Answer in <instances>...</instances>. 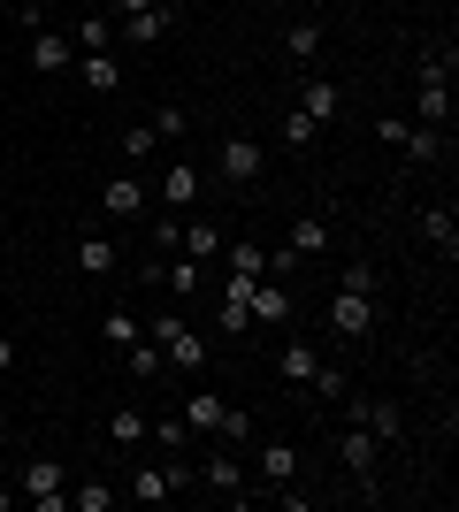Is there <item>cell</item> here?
<instances>
[{"instance_id": "1", "label": "cell", "mask_w": 459, "mask_h": 512, "mask_svg": "<svg viewBox=\"0 0 459 512\" xmlns=\"http://www.w3.org/2000/svg\"><path fill=\"white\" fill-rule=\"evenodd\" d=\"M16 497H23V505H39V512H62V505H69V467L54 459V451H39V459L23 467Z\"/></svg>"}, {"instance_id": "2", "label": "cell", "mask_w": 459, "mask_h": 512, "mask_svg": "<svg viewBox=\"0 0 459 512\" xmlns=\"http://www.w3.org/2000/svg\"><path fill=\"white\" fill-rule=\"evenodd\" d=\"M146 337L161 344V360H169V367H207V337H199L184 314H153Z\"/></svg>"}, {"instance_id": "3", "label": "cell", "mask_w": 459, "mask_h": 512, "mask_svg": "<svg viewBox=\"0 0 459 512\" xmlns=\"http://www.w3.org/2000/svg\"><path fill=\"white\" fill-rule=\"evenodd\" d=\"M375 451H383V444H375L360 421L337 436V459H345V474H352V490H360V497H383V482H375Z\"/></svg>"}, {"instance_id": "4", "label": "cell", "mask_w": 459, "mask_h": 512, "mask_svg": "<svg viewBox=\"0 0 459 512\" xmlns=\"http://www.w3.org/2000/svg\"><path fill=\"white\" fill-rule=\"evenodd\" d=\"M322 314H329V329H337L345 344H360V337L375 329V299H368V291H345V283L329 291V306H322Z\"/></svg>"}, {"instance_id": "5", "label": "cell", "mask_w": 459, "mask_h": 512, "mask_svg": "<svg viewBox=\"0 0 459 512\" xmlns=\"http://www.w3.org/2000/svg\"><path fill=\"white\" fill-rule=\"evenodd\" d=\"M215 169H222V184H261V138H222L215 146Z\"/></svg>"}, {"instance_id": "6", "label": "cell", "mask_w": 459, "mask_h": 512, "mask_svg": "<svg viewBox=\"0 0 459 512\" xmlns=\"http://www.w3.org/2000/svg\"><path fill=\"white\" fill-rule=\"evenodd\" d=\"M23 62L39 69V77H62V69L77 62V46H69V31H46V23H39V31H31V46H23Z\"/></svg>"}, {"instance_id": "7", "label": "cell", "mask_w": 459, "mask_h": 512, "mask_svg": "<svg viewBox=\"0 0 459 512\" xmlns=\"http://www.w3.org/2000/svg\"><path fill=\"white\" fill-rule=\"evenodd\" d=\"M176 31V0H153V8H131V16H123V39L131 46H161Z\"/></svg>"}, {"instance_id": "8", "label": "cell", "mask_w": 459, "mask_h": 512, "mask_svg": "<svg viewBox=\"0 0 459 512\" xmlns=\"http://www.w3.org/2000/svg\"><path fill=\"white\" fill-rule=\"evenodd\" d=\"M414 123L452 130V77H421V92H414Z\"/></svg>"}, {"instance_id": "9", "label": "cell", "mask_w": 459, "mask_h": 512, "mask_svg": "<svg viewBox=\"0 0 459 512\" xmlns=\"http://www.w3.org/2000/svg\"><path fill=\"white\" fill-rule=\"evenodd\" d=\"M100 214H108V222H138V214H146V184H138V176L100 184Z\"/></svg>"}, {"instance_id": "10", "label": "cell", "mask_w": 459, "mask_h": 512, "mask_svg": "<svg viewBox=\"0 0 459 512\" xmlns=\"http://www.w3.org/2000/svg\"><path fill=\"white\" fill-rule=\"evenodd\" d=\"M253 321H261V329H284V321H291L284 276H261V283H253Z\"/></svg>"}, {"instance_id": "11", "label": "cell", "mask_w": 459, "mask_h": 512, "mask_svg": "<svg viewBox=\"0 0 459 512\" xmlns=\"http://www.w3.org/2000/svg\"><path fill=\"white\" fill-rule=\"evenodd\" d=\"M192 474H199V482H207L215 497H238V490H245V467L230 459V451H207V459H199Z\"/></svg>"}, {"instance_id": "12", "label": "cell", "mask_w": 459, "mask_h": 512, "mask_svg": "<svg viewBox=\"0 0 459 512\" xmlns=\"http://www.w3.org/2000/svg\"><path fill=\"white\" fill-rule=\"evenodd\" d=\"M222 413H230V398H215V390H192V398H184V413H176V421L192 428V436H215V428H222Z\"/></svg>"}, {"instance_id": "13", "label": "cell", "mask_w": 459, "mask_h": 512, "mask_svg": "<svg viewBox=\"0 0 459 512\" xmlns=\"http://www.w3.org/2000/svg\"><path fill=\"white\" fill-rule=\"evenodd\" d=\"M123 497H138V505H169V497H176V482H169V459H161V467H146V459H138V474L123 482Z\"/></svg>"}, {"instance_id": "14", "label": "cell", "mask_w": 459, "mask_h": 512, "mask_svg": "<svg viewBox=\"0 0 459 512\" xmlns=\"http://www.w3.org/2000/svg\"><path fill=\"white\" fill-rule=\"evenodd\" d=\"M77 77H85L92 100H115V92H123V62H115V54H85V62H77Z\"/></svg>"}, {"instance_id": "15", "label": "cell", "mask_w": 459, "mask_h": 512, "mask_svg": "<svg viewBox=\"0 0 459 512\" xmlns=\"http://www.w3.org/2000/svg\"><path fill=\"white\" fill-rule=\"evenodd\" d=\"M161 199H169L176 214L199 207V169H192V161H169V169H161Z\"/></svg>"}, {"instance_id": "16", "label": "cell", "mask_w": 459, "mask_h": 512, "mask_svg": "<svg viewBox=\"0 0 459 512\" xmlns=\"http://www.w3.org/2000/svg\"><path fill=\"white\" fill-rule=\"evenodd\" d=\"M261 482H268V490H284V482H299V451H291L284 436H268V444H261Z\"/></svg>"}, {"instance_id": "17", "label": "cell", "mask_w": 459, "mask_h": 512, "mask_svg": "<svg viewBox=\"0 0 459 512\" xmlns=\"http://www.w3.org/2000/svg\"><path fill=\"white\" fill-rule=\"evenodd\" d=\"M77 276H92V283L115 276V237H77Z\"/></svg>"}, {"instance_id": "18", "label": "cell", "mask_w": 459, "mask_h": 512, "mask_svg": "<svg viewBox=\"0 0 459 512\" xmlns=\"http://www.w3.org/2000/svg\"><path fill=\"white\" fill-rule=\"evenodd\" d=\"M299 107H306V115H314V123H337V115H345V92L329 85V77H306Z\"/></svg>"}, {"instance_id": "19", "label": "cell", "mask_w": 459, "mask_h": 512, "mask_svg": "<svg viewBox=\"0 0 459 512\" xmlns=\"http://www.w3.org/2000/svg\"><path fill=\"white\" fill-rule=\"evenodd\" d=\"M176 245H184V253H192V260H215V253H222V222H207V214H192V222L176 230Z\"/></svg>"}, {"instance_id": "20", "label": "cell", "mask_w": 459, "mask_h": 512, "mask_svg": "<svg viewBox=\"0 0 459 512\" xmlns=\"http://www.w3.org/2000/svg\"><path fill=\"white\" fill-rule=\"evenodd\" d=\"M284 253H299V260L329 253V222H322V214H299V222H291V237H284Z\"/></svg>"}, {"instance_id": "21", "label": "cell", "mask_w": 459, "mask_h": 512, "mask_svg": "<svg viewBox=\"0 0 459 512\" xmlns=\"http://www.w3.org/2000/svg\"><path fill=\"white\" fill-rule=\"evenodd\" d=\"M314 367H322V352H314V344H306V337H291V344H284V352H276V375H284V383H291V390H299V383H306V375H314Z\"/></svg>"}, {"instance_id": "22", "label": "cell", "mask_w": 459, "mask_h": 512, "mask_svg": "<svg viewBox=\"0 0 459 512\" xmlns=\"http://www.w3.org/2000/svg\"><path fill=\"white\" fill-rule=\"evenodd\" d=\"M444 138H452V130H429V123H406V138H398V153H406V161H444Z\"/></svg>"}, {"instance_id": "23", "label": "cell", "mask_w": 459, "mask_h": 512, "mask_svg": "<svg viewBox=\"0 0 459 512\" xmlns=\"http://www.w3.org/2000/svg\"><path fill=\"white\" fill-rule=\"evenodd\" d=\"M421 237L452 260V253H459V214H452V207H429V214H421Z\"/></svg>"}, {"instance_id": "24", "label": "cell", "mask_w": 459, "mask_h": 512, "mask_svg": "<svg viewBox=\"0 0 459 512\" xmlns=\"http://www.w3.org/2000/svg\"><path fill=\"white\" fill-rule=\"evenodd\" d=\"M146 428H153L146 413L123 406V413H108V444H115V451H138V444H146Z\"/></svg>"}, {"instance_id": "25", "label": "cell", "mask_w": 459, "mask_h": 512, "mask_svg": "<svg viewBox=\"0 0 459 512\" xmlns=\"http://www.w3.org/2000/svg\"><path fill=\"white\" fill-rule=\"evenodd\" d=\"M108 39H115V16H77V31H69L77 54H108Z\"/></svg>"}, {"instance_id": "26", "label": "cell", "mask_w": 459, "mask_h": 512, "mask_svg": "<svg viewBox=\"0 0 459 512\" xmlns=\"http://www.w3.org/2000/svg\"><path fill=\"white\" fill-rule=\"evenodd\" d=\"M299 390L314 398V406H337V398H345V367H329V360H322V367H314V375H306Z\"/></svg>"}, {"instance_id": "27", "label": "cell", "mask_w": 459, "mask_h": 512, "mask_svg": "<svg viewBox=\"0 0 459 512\" xmlns=\"http://www.w3.org/2000/svg\"><path fill=\"white\" fill-rule=\"evenodd\" d=\"M284 54H291V62H314V54H322V23L299 16V23L284 31Z\"/></svg>"}, {"instance_id": "28", "label": "cell", "mask_w": 459, "mask_h": 512, "mask_svg": "<svg viewBox=\"0 0 459 512\" xmlns=\"http://www.w3.org/2000/svg\"><path fill=\"white\" fill-rule=\"evenodd\" d=\"M123 367H131L138 383H153V375H169V360H161V344H153V337H138L131 352H123Z\"/></svg>"}, {"instance_id": "29", "label": "cell", "mask_w": 459, "mask_h": 512, "mask_svg": "<svg viewBox=\"0 0 459 512\" xmlns=\"http://www.w3.org/2000/svg\"><path fill=\"white\" fill-rule=\"evenodd\" d=\"M161 283H169L176 299H192V291H207V260H192V253H184V260H176V268H169Z\"/></svg>"}, {"instance_id": "30", "label": "cell", "mask_w": 459, "mask_h": 512, "mask_svg": "<svg viewBox=\"0 0 459 512\" xmlns=\"http://www.w3.org/2000/svg\"><path fill=\"white\" fill-rule=\"evenodd\" d=\"M123 505V482H77V512H115Z\"/></svg>"}, {"instance_id": "31", "label": "cell", "mask_w": 459, "mask_h": 512, "mask_svg": "<svg viewBox=\"0 0 459 512\" xmlns=\"http://www.w3.org/2000/svg\"><path fill=\"white\" fill-rule=\"evenodd\" d=\"M100 337H108V344H115V352H131V344H138V337H146V329H138V314H123V306H115V314H108V321H100Z\"/></svg>"}, {"instance_id": "32", "label": "cell", "mask_w": 459, "mask_h": 512, "mask_svg": "<svg viewBox=\"0 0 459 512\" xmlns=\"http://www.w3.org/2000/svg\"><path fill=\"white\" fill-rule=\"evenodd\" d=\"M146 123H153V138H169V146H176V138L192 130V115H184V107H153Z\"/></svg>"}, {"instance_id": "33", "label": "cell", "mask_w": 459, "mask_h": 512, "mask_svg": "<svg viewBox=\"0 0 459 512\" xmlns=\"http://www.w3.org/2000/svg\"><path fill=\"white\" fill-rule=\"evenodd\" d=\"M337 283H345V291H368V299L383 291V276H375V260H345V276H337Z\"/></svg>"}, {"instance_id": "34", "label": "cell", "mask_w": 459, "mask_h": 512, "mask_svg": "<svg viewBox=\"0 0 459 512\" xmlns=\"http://www.w3.org/2000/svg\"><path fill=\"white\" fill-rule=\"evenodd\" d=\"M314 130H322V123H314L306 107H291V115H284V146H314Z\"/></svg>"}, {"instance_id": "35", "label": "cell", "mask_w": 459, "mask_h": 512, "mask_svg": "<svg viewBox=\"0 0 459 512\" xmlns=\"http://www.w3.org/2000/svg\"><path fill=\"white\" fill-rule=\"evenodd\" d=\"M153 146H161V138H153V123H131V130H123V153H131V161H153Z\"/></svg>"}, {"instance_id": "36", "label": "cell", "mask_w": 459, "mask_h": 512, "mask_svg": "<svg viewBox=\"0 0 459 512\" xmlns=\"http://www.w3.org/2000/svg\"><path fill=\"white\" fill-rule=\"evenodd\" d=\"M146 436H153V444H161V451H184V444H192V428H184V421H153Z\"/></svg>"}, {"instance_id": "37", "label": "cell", "mask_w": 459, "mask_h": 512, "mask_svg": "<svg viewBox=\"0 0 459 512\" xmlns=\"http://www.w3.org/2000/svg\"><path fill=\"white\" fill-rule=\"evenodd\" d=\"M215 436H222V444H245V436H253V413H238V406H230V413H222V428H215Z\"/></svg>"}, {"instance_id": "38", "label": "cell", "mask_w": 459, "mask_h": 512, "mask_svg": "<svg viewBox=\"0 0 459 512\" xmlns=\"http://www.w3.org/2000/svg\"><path fill=\"white\" fill-rule=\"evenodd\" d=\"M108 8H115V16H131V8H153V0H108Z\"/></svg>"}, {"instance_id": "39", "label": "cell", "mask_w": 459, "mask_h": 512, "mask_svg": "<svg viewBox=\"0 0 459 512\" xmlns=\"http://www.w3.org/2000/svg\"><path fill=\"white\" fill-rule=\"evenodd\" d=\"M0 367H16V344H8V337H0Z\"/></svg>"}, {"instance_id": "40", "label": "cell", "mask_w": 459, "mask_h": 512, "mask_svg": "<svg viewBox=\"0 0 459 512\" xmlns=\"http://www.w3.org/2000/svg\"><path fill=\"white\" fill-rule=\"evenodd\" d=\"M8 505H16V490H0V512H8Z\"/></svg>"}, {"instance_id": "41", "label": "cell", "mask_w": 459, "mask_h": 512, "mask_svg": "<svg viewBox=\"0 0 459 512\" xmlns=\"http://www.w3.org/2000/svg\"><path fill=\"white\" fill-rule=\"evenodd\" d=\"M0 276H8V245H0Z\"/></svg>"}, {"instance_id": "42", "label": "cell", "mask_w": 459, "mask_h": 512, "mask_svg": "<svg viewBox=\"0 0 459 512\" xmlns=\"http://www.w3.org/2000/svg\"><path fill=\"white\" fill-rule=\"evenodd\" d=\"M176 8H184V0H176Z\"/></svg>"}, {"instance_id": "43", "label": "cell", "mask_w": 459, "mask_h": 512, "mask_svg": "<svg viewBox=\"0 0 459 512\" xmlns=\"http://www.w3.org/2000/svg\"><path fill=\"white\" fill-rule=\"evenodd\" d=\"M16 8H23V0H16Z\"/></svg>"}]
</instances>
